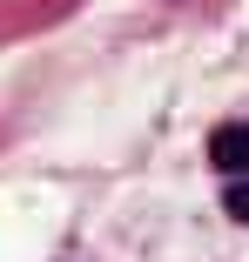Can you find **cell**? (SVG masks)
I'll use <instances>...</instances> for the list:
<instances>
[{
  "instance_id": "1",
  "label": "cell",
  "mask_w": 249,
  "mask_h": 262,
  "mask_svg": "<svg viewBox=\"0 0 249 262\" xmlns=\"http://www.w3.org/2000/svg\"><path fill=\"white\" fill-rule=\"evenodd\" d=\"M209 162L216 168H236V182L249 175V121H229V128L209 135Z\"/></svg>"
},
{
  "instance_id": "2",
  "label": "cell",
  "mask_w": 249,
  "mask_h": 262,
  "mask_svg": "<svg viewBox=\"0 0 249 262\" xmlns=\"http://www.w3.org/2000/svg\"><path fill=\"white\" fill-rule=\"evenodd\" d=\"M229 222H249V175L229 182Z\"/></svg>"
}]
</instances>
